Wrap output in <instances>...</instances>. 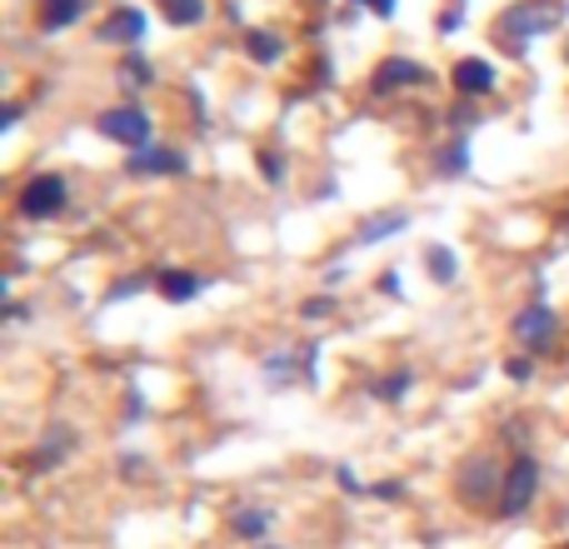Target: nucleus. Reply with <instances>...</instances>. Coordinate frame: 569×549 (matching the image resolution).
<instances>
[{
    "label": "nucleus",
    "mask_w": 569,
    "mask_h": 549,
    "mask_svg": "<svg viewBox=\"0 0 569 549\" xmlns=\"http://www.w3.org/2000/svg\"><path fill=\"white\" fill-rule=\"evenodd\" d=\"M455 86H460L465 96H480V90L495 86V70L485 66V60H460V66H455Z\"/></svg>",
    "instance_id": "423d86ee"
},
{
    "label": "nucleus",
    "mask_w": 569,
    "mask_h": 549,
    "mask_svg": "<svg viewBox=\"0 0 569 549\" xmlns=\"http://www.w3.org/2000/svg\"><path fill=\"white\" fill-rule=\"evenodd\" d=\"M166 6V16L176 20V26H196L200 16H206V0H160Z\"/></svg>",
    "instance_id": "1a4fd4ad"
},
{
    "label": "nucleus",
    "mask_w": 569,
    "mask_h": 549,
    "mask_svg": "<svg viewBox=\"0 0 569 549\" xmlns=\"http://www.w3.org/2000/svg\"><path fill=\"white\" fill-rule=\"evenodd\" d=\"M530 500H535V460H520V465L510 470V480H505L500 510H505V515H520V510H530Z\"/></svg>",
    "instance_id": "20e7f679"
},
{
    "label": "nucleus",
    "mask_w": 569,
    "mask_h": 549,
    "mask_svg": "<svg viewBox=\"0 0 569 549\" xmlns=\"http://www.w3.org/2000/svg\"><path fill=\"white\" fill-rule=\"evenodd\" d=\"M60 206H66V180H60V176L30 180L26 196H20V216H26V220H46V216H56Z\"/></svg>",
    "instance_id": "f257e3e1"
},
{
    "label": "nucleus",
    "mask_w": 569,
    "mask_h": 549,
    "mask_svg": "<svg viewBox=\"0 0 569 549\" xmlns=\"http://www.w3.org/2000/svg\"><path fill=\"white\" fill-rule=\"evenodd\" d=\"M100 136L140 150L150 140V120H146V110H110V116H100Z\"/></svg>",
    "instance_id": "f03ea898"
},
{
    "label": "nucleus",
    "mask_w": 569,
    "mask_h": 549,
    "mask_svg": "<svg viewBox=\"0 0 569 549\" xmlns=\"http://www.w3.org/2000/svg\"><path fill=\"white\" fill-rule=\"evenodd\" d=\"M250 46H256V60H276V40H270V36H250Z\"/></svg>",
    "instance_id": "dca6fc26"
},
{
    "label": "nucleus",
    "mask_w": 569,
    "mask_h": 549,
    "mask_svg": "<svg viewBox=\"0 0 569 549\" xmlns=\"http://www.w3.org/2000/svg\"><path fill=\"white\" fill-rule=\"evenodd\" d=\"M180 166V156H166V150H160V156H140L136 160V170H176Z\"/></svg>",
    "instance_id": "2eb2a0df"
},
{
    "label": "nucleus",
    "mask_w": 569,
    "mask_h": 549,
    "mask_svg": "<svg viewBox=\"0 0 569 549\" xmlns=\"http://www.w3.org/2000/svg\"><path fill=\"white\" fill-rule=\"evenodd\" d=\"M430 274H435V280H450V274H455V256H450V250H435V256H430Z\"/></svg>",
    "instance_id": "4468645a"
},
{
    "label": "nucleus",
    "mask_w": 569,
    "mask_h": 549,
    "mask_svg": "<svg viewBox=\"0 0 569 549\" xmlns=\"http://www.w3.org/2000/svg\"><path fill=\"white\" fill-rule=\"evenodd\" d=\"M80 10H86V0H40V20H46V30L70 26Z\"/></svg>",
    "instance_id": "0eeeda50"
},
{
    "label": "nucleus",
    "mask_w": 569,
    "mask_h": 549,
    "mask_svg": "<svg viewBox=\"0 0 569 549\" xmlns=\"http://www.w3.org/2000/svg\"><path fill=\"white\" fill-rule=\"evenodd\" d=\"M160 290H166V295H170V300H190V295H196V290H200V280H196V274H180V270H166V274H160Z\"/></svg>",
    "instance_id": "6e6552de"
},
{
    "label": "nucleus",
    "mask_w": 569,
    "mask_h": 549,
    "mask_svg": "<svg viewBox=\"0 0 569 549\" xmlns=\"http://www.w3.org/2000/svg\"><path fill=\"white\" fill-rule=\"evenodd\" d=\"M555 20H560V10H555V6H515L510 16H505V30H520V36H540V30H550Z\"/></svg>",
    "instance_id": "39448f33"
},
{
    "label": "nucleus",
    "mask_w": 569,
    "mask_h": 549,
    "mask_svg": "<svg viewBox=\"0 0 569 549\" xmlns=\"http://www.w3.org/2000/svg\"><path fill=\"white\" fill-rule=\"evenodd\" d=\"M390 80H420V70H415L410 60H390V66L375 76V90H390Z\"/></svg>",
    "instance_id": "9d476101"
},
{
    "label": "nucleus",
    "mask_w": 569,
    "mask_h": 549,
    "mask_svg": "<svg viewBox=\"0 0 569 549\" xmlns=\"http://www.w3.org/2000/svg\"><path fill=\"white\" fill-rule=\"evenodd\" d=\"M236 535H250V540H256V535H266V515H260V510L236 515Z\"/></svg>",
    "instance_id": "f8f14e48"
},
{
    "label": "nucleus",
    "mask_w": 569,
    "mask_h": 549,
    "mask_svg": "<svg viewBox=\"0 0 569 549\" xmlns=\"http://www.w3.org/2000/svg\"><path fill=\"white\" fill-rule=\"evenodd\" d=\"M515 340L530 345V350H545L555 340V310L550 305H530V310L515 315Z\"/></svg>",
    "instance_id": "7ed1b4c3"
},
{
    "label": "nucleus",
    "mask_w": 569,
    "mask_h": 549,
    "mask_svg": "<svg viewBox=\"0 0 569 549\" xmlns=\"http://www.w3.org/2000/svg\"><path fill=\"white\" fill-rule=\"evenodd\" d=\"M410 226V220L400 216V210H395V216H385V220H375V226H365V236L360 240H380V236H390V230H405Z\"/></svg>",
    "instance_id": "9b49d317"
},
{
    "label": "nucleus",
    "mask_w": 569,
    "mask_h": 549,
    "mask_svg": "<svg viewBox=\"0 0 569 549\" xmlns=\"http://www.w3.org/2000/svg\"><path fill=\"white\" fill-rule=\"evenodd\" d=\"M140 30H146V20H140V16H136V10H130V16H120V20H116V26H110V36H126V40H136V36H140Z\"/></svg>",
    "instance_id": "ddd939ff"
}]
</instances>
